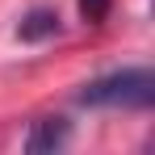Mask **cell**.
Instances as JSON below:
<instances>
[{
	"label": "cell",
	"mask_w": 155,
	"mask_h": 155,
	"mask_svg": "<svg viewBox=\"0 0 155 155\" xmlns=\"http://www.w3.org/2000/svg\"><path fill=\"white\" fill-rule=\"evenodd\" d=\"M84 109H151L155 105V71L151 67H117L109 76L88 80L76 92Z\"/></svg>",
	"instance_id": "cell-1"
},
{
	"label": "cell",
	"mask_w": 155,
	"mask_h": 155,
	"mask_svg": "<svg viewBox=\"0 0 155 155\" xmlns=\"http://www.w3.org/2000/svg\"><path fill=\"white\" fill-rule=\"evenodd\" d=\"M71 143V122L67 117H38L34 126H29V134H25V151H34V155H42V151H63Z\"/></svg>",
	"instance_id": "cell-2"
},
{
	"label": "cell",
	"mask_w": 155,
	"mask_h": 155,
	"mask_svg": "<svg viewBox=\"0 0 155 155\" xmlns=\"http://www.w3.org/2000/svg\"><path fill=\"white\" fill-rule=\"evenodd\" d=\"M59 29H63V21H59V8H51V4H38V8H29L25 17H21L17 38H21V42H46V38H54Z\"/></svg>",
	"instance_id": "cell-3"
},
{
	"label": "cell",
	"mask_w": 155,
	"mask_h": 155,
	"mask_svg": "<svg viewBox=\"0 0 155 155\" xmlns=\"http://www.w3.org/2000/svg\"><path fill=\"white\" fill-rule=\"evenodd\" d=\"M109 8H113V0H80V17L88 25H101L105 17H109Z\"/></svg>",
	"instance_id": "cell-4"
}]
</instances>
